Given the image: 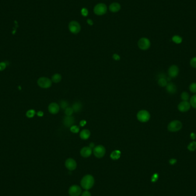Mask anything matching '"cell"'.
I'll return each mask as SVG.
<instances>
[{
  "label": "cell",
  "instance_id": "obj_30",
  "mask_svg": "<svg viewBox=\"0 0 196 196\" xmlns=\"http://www.w3.org/2000/svg\"><path fill=\"white\" fill-rule=\"evenodd\" d=\"M35 114H36V112H35V111L34 110H28L27 112L26 115H27V117L28 118H33Z\"/></svg>",
  "mask_w": 196,
  "mask_h": 196
},
{
  "label": "cell",
  "instance_id": "obj_37",
  "mask_svg": "<svg viewBox=\"0 0 196 196\" xmlns=\"http://www.w3.org/2000/svg\"><path fill=\"white\" fill-rule=\"evenodd\" d=\"M190 137L192 140H195L196 138V134L195 132H191L190 135Z\"/></svg>",
  "mask_w": 196,
  "mask_h": 196
},
{
  "label": "cell",
  "instance_id": "obj_1",
  "mask_svg": "<svg viewBox=\"0 0 196 196\" xmlns=\"http://www.w3.org/2000/svg\"><path fill=\"white\" fill-rule=\"evenodd\" d=\"M95 183L94 178L91 175H86L83 177L81 180V186L82 187L88 191L93 188Z\"/></svg>",
  "mask_w": 196,
  "mask_h": 196
},
{
  "label": "cell",
  "instance_id": "obj_33",
  "mask_svg": "<svg viewBox=\"0 0 196 196\" xmlns=\"http://www.w3.org/2000/svg\"><path fill=\"white\" fill-rule=\"evenodd\" d=\"M81 13L83 16L86 17V16H88V10L86 8H82V9L81 10Z\"/></svg>",
  "mask_w": 196,
  "mask_h": 196
},
{
  "label": "cell",
  "instance_id": "obj_9",
  "mask_svg": "<svg viewBox=\"0 0 196 196\" xmlns=\"http://www.w3.org/2000/svg\"><path fill=\"white\" fill-rule=\"evenodd\" d=\"M180 69L177 65H171L168 69V75L171 78H175L178 76Z\"/></svg>",
  "mask_w": 196,
  "mask_h": 196
},
{
  "label": "cell",
  "instance_id": "obj_2",
  "mask_svg": "<svg viewBox=\"0 0 196 196\" xmlns=\"http://www.w3.org/2000/svg\"><path fill=\"white\" fill-rule=\"evenodd\" d=\"M182 128V123L180 121L173 120L167 125V130L171 132H175L181 130Z\"/></svg>",
  "mask_w": 196,
  "mask_h": 196
},
{
  "label": "cell",
  "instance_id": "obj_17",
  "mask_svg": "<svg viewBox=\"0 0 196 196\" xmlns=\"http://www.w3.org/2000/svg\"><path fill=\"white\" fill-rule=\"evenodd\" d=\"M121 9V5L118 2H113L109 6V10L112 13H117Z\"/></svg>",
  "mask_w": 196,
  "mask_h": 196
},
{
  "label": "cell",
  "instance_id": "obj_3",
  "mask_svg": "<svg viewBox=\"0 0 196 196\" xmlns=\"http://www.w3.org/2000/svg\"><path fill=\"white\" fill-rule=\"evenodd\" d=\"M137 119L140 122H147L150 119V114L146 110H140L137 114Z\"/></svg>",
  "mask_w": 196,
  "mask_h": 196
},
{
  "label": "cell",
  "instance_id": "obj_29",
  "mask_svg": "<svg viewBox=\"0 0 196 196\" xmlns=\"http://www.w3.org/2000/svg\"><path fill=\"white\" fill-rule=\"evenodd\" d=\"M73 110L72 107H67L65 110V114L66 116H71L73 113Z\"/></svg>",
  "mask_w": 196,
  "mask_h": 196
},
{
  "label": "cell",
  "instance_id": "obj_28",
  "mask_svg": "<svg viewBox=\"0 0 196 196\" xmlns=\"http://www.w3.org/2000/svg\"><path fill=\"white\" fill-rule=\"evenodd\" d=\"M189 90L191 93L196 94V83H192L189 86Z\"/></svg>",
  "mask_w": 196,
  "mask_h": 196
},
{
  "label": "cell",
  "instance_id": "obj_4",
  "mask_svg": "<svg viewBox=\"0 0 196 196\" xmlns=\"http://www.w3.org/2000/svg\"><path fill=\"white\" fill-rule=\"evenodd\" d=\"M107 11V6L103 3H100L96 5L94 8V12L98 16H102L106 13Z\"/></svg>",
  "mask_w": 196,
  "mask_h": 196
},
{
  "label": "cell",
  "instance_id": "obj_40",
  "mask_svg": "<svg viewBox=\"0 0 196 196\" xmlns=\"http://www.w3.org/2000/svg\"><path fill=\"white\" fill-rule=\"evenodd\" d=\"M86 123H87L86 121H84V120L80 122V125L81 126H85Z\"/></svg>",
  "mask_w": 196,
  "mask_h": 196
},
{
  "label": "cell",
  "instance_id": "obj_26",
  "mask_svg": "<svg viewBox=\"0 0 196 196\" xmlns=\"http://www.w3.org/2000/svg\"><path fill=\"white\" fill-rule=\"evenodd\" d=\"M189 103L191 105V107H192L195 109H196V94L190 98Z\"/></svg>",
  "mask_w": 196,
  "mask_h": 196
},
{
  "label": "cell",
  "instance_id": "obj_32",
  "mask_svg": "<svg viewBox=\"0 0 196 196\" xmlns=\"http://www.w3.org/2000/svg\"><path fill=\"white\" fill-rule=\"evenodd\" d=\"M191 66L194 68H196V57L193 58L190 61Z\"/></svg>",
  "mask_w": 196,
  "mask_h": 196
},
{
  "label": "cell",
  "instance_id": "obj_18",
  "mask_svg": "<svg viewBox=\"0 0 196 196\" xmlns=\"http://www.w3.org/2000/svg\"><path fill=\"white\" fill-rule=\"evenodd\" d=\"M72 108H73L74 112H79L82 110L83 105L80 102H75L73 104Z\"/></svg>",
  "mask_w": 196,
  "mask_h": 196
},
{
  "label": "cell",
  "instance_id": "obj_27",
  "mask_svg": "<svg viewBox=\"0 0 196 196\" xmlns=\"http://www.w3.org/2000/svg\"><path fill=\"white\" fill-rule=\"evenodd\" d=\"M69 106V103H68L67 101L64 100H62L60 101V107L62 108L63 110H65L67 107H68Z\"/></svg>",
  "mask_w": 196,
  "mask_h": 196
},
{
  "label": "cell",
  "instance_id": "obj_43",
  "mask_svg": "<svg viewBox=\"0 0 196 196\" xmlns=\"http://www.w3.org/2000/svg\"><path fill=\"white\" fill-rule=\"evenodd\" d=\"M90 147H91V149L92 148H93L94 147V143H90V146H89Z\"/></svg>",
  "mask_w": 196,
  "mask_h": 196
},
{
  "label": "cell",
  "instance_id": "obj_42",
  "mask_svg": "<svg viewBox=\"0 0 196 196\" xmlns=\"http://www.w3.org/2000/svg\"><path fill=\"white\" fill-rule=\"evenodd\" d=\"M43 115H44V113L42 112V111H38V112H37V115L38 116V117H42L43 116Z\"/></svg>",
  "mask_w": 196,
  "mask_h": 196
},
{
  "label": "cell",
  "instance_id": "obj_11",
  "mask_svg": "<svg viewBox=\"0 0 196 196\" xmlns=\"http://www.w3.org/2000/svg\"><path fill=\"white\" fill-rule=\"evenodd\" d=\"M68 193L70 196H79L82 193V189L78 185H73L69 188Z\"/></svg>",
  "mask_w": 196,
  "mask_h": 196
},
{
  "label": "cell",
  "instance_id": "obj_38",
  "mask_svg": "<svg viewBox=\"0 0 196 196\" xmlns=\"http://www.w3.org/2000/svg\"><path fill=\"white\" fill-rule=\"evenodd\" d=\"M177 162V160L174 159V158H171L169 160V163H170L171 164H174L175 163Z\"/></svg>",
  "mask_w": 196,
  "mask_h": 196
},
{
  "label": "cell",
  "instance_id": "obj_41",
  "mask_svg": "<svg viewBox=\"0 0 196 196\" xmlns=\"http://www.w3.org/2000/svg\"><path fill=\"white\" fill-rule=\"evenodd\" d=\"M87 23H88V24H89V25H93L94 24L93 21L91 20H90V19L87 20Z\"/></svg>",
  "mask_w": 196,
  "mask_h": 196
},
{
  "label": "cell",
  "instance_id": "obj_6",
  "mask_svg": "<svg viewBox=\"0 0 196 196\" xmlns=\"http://www.w3.org/2000/svg\"><path fill=\"white\" fill-rule=\"evenodd\" d=\"M138 45L140 49L147 50L150 47L151 42L147 38L143 37L139 39V40L138 41Z\"/></svg>",
  "mask_w": 196,
  "mask_h": 196
},
{
  "label": "cell",
  "instance_id": "obj_25",
  "mask_svg": "<svg viewBox=\"0 0 196 196\" xmlns=\"http://www.w3.org/2000/svg\"><path fill=\"white\" fill-rule=\"evenodd\" d=\"M181 99L182 101H188L190 99L189 94L186 91L182 92L181 94Z\"/></svg>",
  "mask_w": 196,
  "mask_h": 196
},
{
  "label": "cell",
  "instance_id": "obj_35",
  "mask_svg": "<svg viewBox=\"0 0 196 196\" xmlns=\"http://www.w3.org/2000/svg\"><path fill=\"white\" fill-rule=\"evenodd\" d=\"M112 58H113V59L115 60H117V61H118V60H120V59H121V58H120V56L118 55V54H114L113 55V56H112Z\"/></svg>",
  "mask_w": 196,
  "mask_h": 196
},
{
  "label": "cell",
  "instance_id": "obj_10",
  "mask_svg": "<svg viewBox=\"0 0 196 196\" xmlns=\"http://www.w3.org/2000/svg\"><path fill=\"white\" fill-rule=\"evenodd\" d=\"M191 108V105L188 101H182L178 105V110L181 112H186Z\"/></svg>",
  "mask_w": 196,
  "mask_h": 196
},
{
  "label": "cell",
  "instance_id": "obj_31",
  "mask_svg": "<svg viewBox=\"0 0 196 196\" xmlns=\"http://www.w3.org/2000/svg\"><path fill=\"white\" fill-rule=\"evenodd\" d=\"M70 130L73 133H77L79 131V128L75 125H73L70 127Z\"/></svg>",
  "mask_w": 196,
  "mask_h": 196
},
{
  "label": "cell",
  "instance_id": "obj_12",
  "mask_svg": "<svg viewBox=\"0 0 196 196\" xmlns=\"http://www.w3.org/2000/svg\"><path fill=\"white\" fill-rule=\"evenodd\" d=\"M65 166L66 168L70 171L74 170L76 169L77 166V163L72 158H68L65 161Z\"/></svg>",
  "mask_w": 196,
  "mask_h": 196
},
{
  "label": "cell",
  "instance_id": "obj_14",
  "mask_svg": "<svg viewBox=\"0 0 196 196\" xmlns=\"http://www.w3.org/2000/svg\"><path fill=\"white\" fill-rule=\"evenodd\" d=\"M60 110V106L56 103H51L48 106V111L51 114H56Z\"/></svg>",
  "mask_w": 196,
  "mask_h": 196
},
{
  "label": "cell",
  "instance_id": "obj_19",
  "mask_svg": "<svg viewBox=\"0 0 196 196\" xmlns=\"http://www.w3.org/2000/svg\"><path fill=\"white\" fill-rule=\"evenodd\" d=\"M90 136V131L88 130H83L80 133V137L81 139L86 140Z\"/></svg>",
  "mask_w": 196,
  "mask_h": 196
},
{
  "label": "cell",
  "instance_id": "obj_8",
  "mask_svg": "<svg viewBox=\"0 0 196 196\" xmlns=\"http://www.w3.org/2000/svg\"><path fill=\"white\" fill-rule=\"evenodd\" d=\"M94 154L98 158L103 157L106 154V149L102 145H98L94 149Z\"/></svg>",
  "mask_w": 196,
  "mask_h": 196
},
{
  "label": "cell",
  "instance_id": "obj_15",
  "mask_svg": "<svg viewBox=\"0 0 196 196\" xmlns=\"http://www.w3.org/2000/svg\"><path fill=\"white\" fill-rule=\"evenodd\" d=\"M75 123V119L72 116H66L63 119V124L66 127H71Z\"/></svg>",
  "mask_w": 196,
  "mask_h": 196
},
{
  "label": "cell",
  "instance_id": "obj_21",
  "mask_svg": "<svg viewBox=\"0 0 196 196\" xmlns=\"http://www.w3.org/2000/svg\"><path fill=\"white\" fill-rule=\"evenodd\" d=\"M51 80L55 83H59L62 80V76L59 73H55L52 76Z\"/></svg>",
  "mask_w": 196,
  "mask_h": 196
},
{
  "label": "cell",
  "instance_id": "obj_36",
  "mask_svg": "<svg viewBox=\"0 0 196 196\" xmlns=\"http://www.w3.org/2000/svg\"><path fill=\"white\" fill-rule=\"evenodd\" d=\"M82 196H91V193H90L88 191H84V192L82 193Z\"/></svg>",
  "mask_w": 196,
  "mask_h": 196
},
{
  "label": "cell",
  "instance_id": "obj_16",
  "mask_svg": "<svg viewBox=\"0 0 196 196\" xmlns=\"http://www.w3.org/2000/svg\"><path fill=\"white\" fill-rule=\"evenodd\" d=\"M92 149L90 147H84L80 150V154L84 158L89 157L92 154Z\"/></svg>",
  "mask_w": 196,
  "mask_h": 196
},
{
  "label": "cell",
  "instance_id": "obj_22",
  "mask_svg": "<svg viewBox=\"0 0 196 196\" xmlns=\"http://www.w3.org/2000/svg\"><path fill=\"white\" fill-rule=\"evenodd\" d=\"M171 40L174 43H175L177 44H180L182 42V38L178 35L173 36L172 37Z\"/></svg>",
  "mask_w": 196,
  "mask_h": 196
},
{
  "label": "cell",
  "instance_id": "obj_39",
  "mask_svg": "<svg viewBox=\"0 0 196 196\" xmlns=\"http://www.w3.org/2000/svg\"><path fill=\"white\" fill-rule=\"evenodd\" d=\"M158 180V175L157 174H155L153 176V178H152V181L155 182Z\"/></svg>",
  "mask_w": 196,
  "mask_h": 196
},
{
  "label": "cell",
  "instance_id": "obj_20",
  "mask_svg": "<svg viewBox=\"0 0 196 196\" xmlns=\"http://www.w3.org/2000/svg\"><path fill=\"white\" fill-rule=\"evenodd\" d=\"M121 152L119 150H115L112 151L110 155V157L111 159L114 160H118L121 157Z\"/></svg>",
  "mask_w": 196,
  "mask_h": 196
},
{
  "label": "cell",
  "instance_id": "obj_5",
  "mask_svg": "<svg viewBox=\"0 0 196 196\" xmlns=\"http://www.w3.org/2000/svg\"><path fill=\"white\" fill-rule=\"evenodd\" d=\"M37 84L42 88H48L52 86V80L47 77H42L38 79Z\"/></svg>",
  "mask_w": 196,
  "mask_h": 196
},
{
  "label": "cell",
  "instance_id": "obj_13",
  "mask_svg": "<svg viewBox=\"0 0 196 196\" xmlns=\"http://www.w3.org/2000/svg\"><path fill=\"white\" fill-rule=\"evenodd\" d=\"M166 90L167 92L170 94H175L177 93V88L174 83H168L166 86Z\"/></svg>",
  "mask_w": 196,
  "mask_h": 196
},
{
  "label": "cell",
  "instance_id": "obj_7",
  "mask_svg": "<svg viewBox=\"0 0 196 196\" xmlns=\"http://www.w3.org/2000/svg\"><path fill=\"white\" fill-rule=\"evenodd\" d=\"M69 30L73 34H77L81 30V26L80 24L76 21H72L69 24Z\"/></svg>",
  "mask_w": 196,
  "mask_h": 196
},
{
  "label": "cell",
  "instance_id": "obj_23",
  "mask_svg": "<svg viewBox=\"0 0 196 196\" xmlns=\"http://www.w3.org/2000/svg\"><path fill=\"white\" fill-rule=\"evenodd\" d=\"M167 80L166 79V77H161L158 79V84L160 86L164 87H166V85L167 84Z\"/></svg>",
  "mask_w": 196,
  "mask_h": 196
},
{
  "label": "cell",
  "instance_id": "obj_34",
  "mask_svg": "<svg viewBox=\"0 0 196 196\" xmlns=\"http://www.w3.org/2000/svg\"><path fill=\"white\" fill-rule=\"evenodd\" d=\"M6 67V64L4 62L0 63V71H3L4 70Z\"/></svg>",
  "mask_w": 196,
  "mask_h": 196
},
{
  "label": "cell",
  "instance_id": "obj_24",
  "mask_svg": "<svg viewBox=\"0 0 196 196\" xmlns=\"http://www.w3.org/2000/svg\"><path fill=\"white\" fill-rule=\"evenodd\" d=\"M188 149L190 151H194L196 150V141L193 140L192 142H191L188 146L187 147Z\"/></svg>",
  "mask_w": 196,
  "mask_h": 196
}]
</instances>
